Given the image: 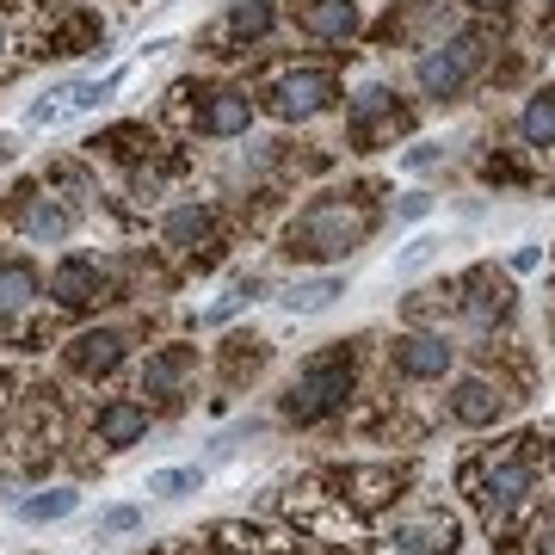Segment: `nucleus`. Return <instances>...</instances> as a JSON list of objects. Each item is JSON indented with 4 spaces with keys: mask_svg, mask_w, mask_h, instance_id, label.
Segmentation results:
<instances>
[{
    "mask_svg": "<svg viewBox=\"0 0 555 555\" xmlns=\"http://www.w3.org/2000/svg\"><path fill=\"white\" fill-rule=\"evenodd\" d=\"M371 222L377 217L358 198H315L291 229H284V254L291 259H339L371 235Z\"/></svg>",
    "mask_w": 555,
    "mask_h": 555,
    "instance_id": "f257e3e1",
    "label": "nucleus"
},
{
    "mask_svg": "<svg viewBox=\"0 0 555 555\" xmlns=\"http://www.w3.org/2000/svg\"><path fill=\"white\" fill-rule=\"evenodd\" d=\"M352 396V352H327V358H309L291 383V401H284V414L309 426V420H327L334 408H346Z\"/></svg>",
    "mask_w": 555,
    "mask_h": 555,
    "instance_id": "f03ea898",
    "label": "nucleus"
},
{
    "mask_svg": "<svg viewBox=\"0 0 555 555\" xmlns=\"http://www.w3.org/2000/svg\"><path fill=\"white\" fill-rule=\"evenodd\" d=\"M481 56H488V43L481 38H451V43H433L426 56H420L414 80L426 100H456L463 87H469V75L481 68Z\"/></svg>",
    "mask_w": 555,
    "mask_h": 555,
    "instance_id": "7ed1b4c3",
    "label": "nucleus"
},
{
    "mask_svg": "<svg viewBox=\"0 0 555 555\" xmlns=\"http://www.w3.org/2000/svg\"><path fill=\"white\" fill-rule=\"evenodd\" d=\"M339 488H346L339 500H352V513H383L408 488V469L401 463H352V469H339Z\"/></svg>",
    "mask_w": 555,
    "mask_h": 555,
    "instance_id": "20e7f679",
    "label": "nucleus"
},
{
    "mask_svg": "<svg viewBox=\"0 0 555 555\" xmlns=\"http://www.w3.org/2000/svg\"><path fill=\"white\" fill-rule=\"evenodd\" d=\"M383 555H456V518L451 513H414L383 537Z\"/></svg>",
    "mask_w": 555,
    "mask_h": 555,
    "instance_id": "39448f33",
    "label": "nucleus"
},
{
    "mask_svg": "<svg viewBox=\"0 0 555 555\" xmlns=\"http://www.w3.org/2000/svg\"><path fill=\"white\" fill-rule=\"evenodd\" d=\"M334 75H327V68H297V75H284L272 87V112L278 118H315V112H327V105H334Z\"/></svg>",
    "mask_w": 555,
    "mask_h": 555,
    "instance_id": "423d86ee",
    "label": "nucleus"
},
{
    "mask_svg": "<svg viewBox=\"0 0 555 555\" xmlns=\"http://www.w3.org/2000/svg\"><path fill=\"white\" fill-rule=\"evenodd\" d=\"M456 364V346L444 334H408L396 339V371L408 383H438Z\"/></svg>",
    "mask_w": 555,
    "mask_h": 555,
    "instance_id": "0eeeda50",
    "label": "nucleus"
},
{
    "mask_svg": "<svg viewBox=\"0 0 555 555\" xmlns=\"http://www.w3.org/2000/svg\"><path fill=\"white\" fill-rule=\"evenodd\" d=\"M506 408H513V396H506L500 383H488V377H463L451 389V420L456 426H494V420H506Z\"/></svg>",
    "mask_w": 555,
    "mask_h": 555,
    "instance_id": "6e6552de",
    "label": "nucleus"
},
{
    "mask_svg": "<svg viewBox=\"0 0 555 555\" xmlns=\"http://www.w3.org/2000/svg\"><path fill=\"white\" fill-rule=\"evenodd\" d=\"M525 494H531V463H488V469H481V506L494 518L513 513Z\"/></svg>",
    "mask_w": 555,
    "mask_h": 555,
    "instance_id": "1a4fd4ad",
    "label": "nucleus"
},
{
    "mask_svg": "<svg viewBox=\"0 0 555 555\" xmlns=\"http://www.w3.org/2000/svg\"><path fill=\"white\" fill-rule=\"evenodd\" d=\"M297 20H302V31H309V38L346 43L358 31V7H352V0H302Z\"/></svg>",
    "mask_w": 555,
    "mask_h": 555,
    "instance_id": "9d476101",
    "label": "nucleus"
},
{
    "mask_svg": "<svg viewBox=\"0 0 555 555\" xmlns=\"http://www.w3.org/2000/svg\"><path fill=\"white\" fill-rule=\"evenodd\" d=\"M100 259H87V254H75V259H62L56 266V278H50V291H56V302L62 309H87V302L100 297Z\"/></svg>",
    "mask_w": 555,
    "mask_h": 555,
    "instance_id": "9b49d317",
    "label": "nucleus"
},
{
    "mask_svg": "<svg viewBox=\"0 0 555 555\" xmlns=\"http://www.w3.org/2000/svg\"><path fill=\"white\" fill-rule=\"evenodd\" d=\"M68 364H75L80 377H112V371L124 364V334H112V327L80 334L75 346H68Z\"/></svg>",
    "mask_w": 555,
    "mask_h": 555,
    "instance_id": "f8f14e48",
    "label": "nucleus"
},
{
    "mask_svg": "<svg viewBox=\"0 0 555 555\" xmlns=\"http://www.w3.org/2000/svg\"><path fill=\"white\" fill-rule=\"evenodd\" d=\"M93 433H100L105 451H124V444H137L149 433V408L142 401H105L100 420H93Z\"/></svg>",
    "mask_w": 555,
    "mask_h": 555,
    "instance_id": "ddd939ff",
    "label": "nucleus"
},
{
    "mask_svg": "<svg viewBox=\"0 0 555 555\" xmlns=\"http://www.w3.org/2000/svg\"><path fill=\"white\" fill-rule=\"evenodd\" d=\"M506 315H513V284L494 278V272H476L469 278V321H476V327H494V321H506Z\"/></svg>",
    "mask_w": 555,
    "mask_h": 555,
    "instance_id": "4468645a",
    "label": "nucleus"
},
{
    "mask_svg": "<svg viewBox=\"0 0 555 555\" xmlns=\"http://www.w3.org/2000/svg\"><path fill=\"white\" fill-rule=\"evenodd\" d=\"M31 302H38V272H31L25 259H7V266H0V321L25 315Z\"/></svg>",
    "mask_w": 555,
    "mask_h": 555,
    "instance_id": "2eb2a0df",
    "label": "nucleus"
},
{
    "mask_svg": "<svg viewBox=\"0 0 555 555\" xmlns=\"http://www.w3.org/2000/svg\"><path fill=\"white\" fill-rule=\"evenodd\" d=\"M334 297H346V278L339 272H327V278H302V284H291V291H284V309H291V315H321V309H327V302Z\"/></svg>",
    "mask_w": 555,
    "mask_h": 555,
    "instance_id": "dca6fc26",
    "label": "nucleus"
},
{
    "mask_svg": "<svg viewBox=\"0 0 555 555\" xmlns=\"http://www.w3.org/2000/svg\"><path fill=\"white\" fill-rule=\"evenodd\" d=\"M192 364H198V352H185V346L149 358V371H142V396H173L179 383L192 377Z\"/></svg>",
    "mask_w": 555,
    "mask_h": 555,
    "instance_id": "f3484780",
    "label": "nucleus"
},
{
    "mask_svg": "<svg viewBox=\"0 0 555 555\" xmlns=\"http://www.w3.org/2000/svg\"><path fill=\"white\" fill-rule=\"evenodd\" d=\"M254 124V100L247 93H217L210 112H204V137H241Z\"/></svg>",
    "mask_w": 555,
    "mask_h": 555,
    "instance_id": "a211bd4d",
    "label": "nucleus"
},
{
    "mask_svg": "<svg viewBox=\"0 0 555 555\" xmlns=\"http://www.w3.org/2000/svg\"><path fill=\"white\" fill-rule=\"evenodd\" d=\"M75 506H80L75 488H43V494L20 500V518H25V525H56V518H68Z\"/></svg>",
    "mask_w": 555,
    "mask_h": 555,
    "instance_id": "6ab92c4d",
    "label": "nucleus"
},
{
    "mask_svg": "<svg viewBox=\"0 0 555 555\" xmlns=\"http://www.w3.org/2000/svg\"><path fill=\"white\" fill-rule=\"evenodd\" d=\"M272 0H235L229 7V20H222V31H235V38H266L272 31Z\"/></svg>",
    "mask_w": 555,
    "mask_h": 555,
    "instance_id": "aec40b11",
    "label": "nucleus"
},
{
    "mask_svg": "<svg viewBox=\"0 0 555 555\" xmlns=\"http://www.w3.org/2000/svg\"><path fill=\"white\" fill-rule=\"evenodd\" d=\"M68 229H75V217H68L62 204H50V198H38L31 210H25V235L31 241H62Z\"/></svg>",
    "mask_w": 555,
    "mask_h": 555,
    "instance_id": "412c9836",
    "label": "nucleus"
},
{
    "mask_svg": "<svg viewBox=\"0 0 555 555\" xmlns=\"http://www.w3.org/2000/svg\"><path fill=\"white\" fill-rule=\"evenodd\" d=\"M167 241H173V247H198V241H210V210L179 204L173 217H167Z\"/></svg>",
    "mask_w": 555,
    "mask_h": 555,
    "instance_id": "4be33fe9",
    "label": "nucleus"
},
{
    "mask_svg": "<svg viewBox=\"0 0 555 555\" xmlns=\"http://www.w3.org/2000/svg\"><path fill=\"white\" fill-rule=\"evenodd\" d=\"M198 488H204L198 463H185V469H155V476H149V494L155 500H185V494H198Z\"/></svg>",
    "mask_w": 555,
    "mask_h": 555,
    "instance_id": "5701e85b",
    "label": "nucleus"
},
{
    "mask_svg": "<svg viewBox=\"0 0 555 555\" xmlns=\"http://www.w3.org/2000/svg\"><path fill=\"white\" fill-rule=\"evenodd\" d=\"M518 130H525L531 149H550V142H555V93H543V100L525 105V124H518Z\"/></svg>",
    "mask_w": 555,
    "mask_h": 555,
    "instance_id": "b1692460",
    "label": "nucleus"
},
{
    "mask_svg": "<svg viewBox=\"0 0 555 555\" xmlns=\"http://www.w3.org/2000/svg\"><path fill=\"white\" fill-rule=\"evenodd\" d=\"M389 112H396V100H389L383 87H364V93L352 100V130H358V137H371V124L389 118Z\"/></svg>",
    "mask_w": 555,
    "mask_h": 555,
    "instance_id": "393cba45",
    "label": "nucleus"
},
{
    "mask_svg": "<svg viewBox=\"0 0 555 555\" xmlns=\"http://www.w3.org/2000/svg\"><path fill=\"white\" fill-rule=\"evenodd\" d=\"M433 259H438V241H433V235H420V241H408V254L396 259V272L408 278V272H420V266H433Z\"/></svg>",
    "mask_w": 555,
    "mask_h": 555,
    "instance_id": "a878e982",
    "label": "nucleus"
},
{
    "mask_svg": "<svg viewBox=\"0 0 555 555\" xmlns=\"http://www.w3.org/2000/svg\"><path fill=\"white\" fill-rule=\"evenodd\" d=\"M401 217H408V222L433 217V198H426V192H408V198H401Z\"/></svg>",
    "mask_w": 555,
    "mask_h": 555,
    "instance_id": "bb28decb",
    "label": "nucleus"
},
{
    "mask_svg": "<svg viewBox=\"0 0 555 555\" xmlns=\"http://www.w3.org/2000/svg\"><path fill=\"white\" fill-rule=\"evenodd\" d=\"M100 531H137V506H118V513H105Z\"/></svg>",
    "mask_w": 555,
    "mask_h": 555,
    "instance_id": "cd10ccee",
    "label": "nucleus"
},
{
    "mask_svg": "<svg viewBox=\"0 0 555 555\" xmlns=\"http://www.w3.org/2000/svg\"><path fill=\"white\" fill-rule=\"evenodd\" d=\"M433 160H438L433 142H414V149H408V167H433Z\"/></svg>",
    "mask_w": 555,
    "mask_h": 555,
    "instance_id": "c85d7f7f",
    "label": "nucleus"
},
{
    "mask_svg": "<svg viewBox=\"0 0 555 555\" xmlns=\"http://www.w3.org/2000/svg\"><path fill=\"white\" fill-rule=\"evenodd\" d=\"M537 259H543V247H518V254H513V272H531Z\"/></svg>",
    "mask_w": 555,
    "mask_h": 555,
    "instance_id": "c756f323",
    "label": "nucleus"
},
{
    "mask_svg": "<svg viewBox=\"0 0 555 555\" xmlns=\"http://www.w3.org/2000/svg\"><path fill=\"white\" fill-rule=\"evenodd\" d=\"M537 555H555V518L543 525V531H537Z\"/></svg>",
    "mask_w": 555,
    "mask_h": 555,
    "instance_id": "7c9ffc66",
    "label": "nucleus"
},
{
    "mask_svg": "<svg viewBox=\"0 0 555 555\" xmlns=\"http://www.w3.org/2000/svg\"><path fill=\"white\" fill-rule=\"evenodd\" d=\"M469 7H506V0H469Z\"/></svg>",
    "mask_w": 555,
    "mask_h": 555,
    "instance_id": "2f4dec72",
    "label": "nucleus"
},
{
    "mask_svg": "<svg viewBox=\"0 0 555 555\" xmlns=\"http://www.w3.org/2000/svg\"><path fill=\"white\" fill-rule=\"evenodd\" d=\"M0 50H7V38H0Z\"/></svg>",
    "mask_w": 555,
    "mask_h": 555,
    "instance_id": "473e14b6",
    "label": "nucleus"
},
{
    "mask_svg": "<svg viewBox=\"0 0 555 555\" xmlns=\"http://www.w3.org/2000/svg\"><path fill=\"white\" fill-rule=\"evenodd\" d=\"M543 7H550V0H543Z\"/></svg>",
    "mask_w": 555,
    "mask_h": 555,
    "instance_id": "72a5a7b5",
    "label": "nucleus"
}]
</instances>
